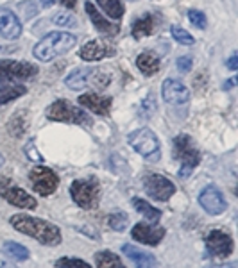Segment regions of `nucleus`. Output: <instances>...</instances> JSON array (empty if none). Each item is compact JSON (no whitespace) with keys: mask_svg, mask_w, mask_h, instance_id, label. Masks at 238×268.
<instances>
[{"mask_svg":"<svg viewBox=\"0 0 238 268\" xmlns=\"http://www.w3.org/2000/svg\"><path fill=\"white\" fill-rule=\"evenodd\" d=\"M9 223L13 229L25 236L40 242L45 247H57L61 243V231L59 227L52 222H47L43 218L27 217V215H13L9 218Z\"/></svg>","mask_w":238,"mask_h":268,"instance_id":"nucleus-1","label":"nucleus"},{"mask_svg":"<svg viewBox=\"0 0 238 268\" xmlns=\"http://www.w3.org/2000/svg\"><path fill=\"white\" fill-rule=\"evenodd\" d=\"M75 43H77V38L70 32H50L34 45L32 56L36 57L38 61L48 63L63 54H67L68 50H72Z\"/></svg>","mask_w":238,"mask_h":268,"instance_id":"nucleus-2","label":"nucleus"},{"mask_svg":"<svg viewBox=\"0 0 238 268\" xmlns=\"http://www.w3.org/2000/svg\"><path fill=\"white\" fill-rule=\"evenodd\" d=\"M174 157L177 161H181V168L177 174L181 179H188L193 168L201 163V154L195 149L193 139L187 134H179L174 138Z\"/></svg>","mask_w":238,"mask_h":268,"instance_id":"nucleus-3","label":"nucleus"},{"mask_svg":"<svg viewBox=\"0 0 238 268\" xmlns=\"http://www.w3.org/2000/svg\"><path fill=\"white\" fill-rule=\"evenodd\" d=\"M129 145L147 161L160 159L161 156L160 139H158L154 131H150L149 127L133 131V133L129 134Z\"/></svg>","mask_w":238,"mask_h":268,"instance_id":"nucleus-4","label":"nucleus"},{"mask_svg":"<svg viewBox=\"0 0 238 268\" xmlns=\"http://www.w3.org/2000/svg\"><path fill=\"white\" fill-rule=\"evenodd\" d=\"M70 197L72 201L83 209H94L98 201V182L95 177L90 179H75L70 184Z\"/></svg>","mask_w":238,"mask_h":268,"instance_id":"nucleus-5","label":"nucleus"},{"mask_svg":"<svg viewBox=\"0 0 238 268\" xmlns=\"http://www.w3.org/2000/svg\"><path fill=\"white\" fill-rule=\"evenodd\" d=\"M47 118L67 124H90L88 114L70 100H56L47 108Z\"/></svg>","mask_w":238,"mask_h":268,"instance_id":"nucleus-6","label":"nucleus"},{"mask_svg":"<svg viewBox=\"0 0 238 268\" xmlns=\"http://www.w3.org/2000/svg\"><path fill=\"white\" fill-rule=\"evenodd\" d=\"M143 190L154 201L167 202L174 193H176V184L168 177L160 176V174H147L143 177Z\"/></svg>","mask_w":238,"mask_h":268,"instance_id":"nucleus-7","label":"nucleus"},{"mask_svg":"<svg viewBox=\"0 0 238 268\" xmlns=\"http://www.w3.org/2000/svg\"><path fill=\"white\" fill-rule=\"evenodd\" d=\"M29 179H31L34 191H38V195L42 197L52 195L57 190V186H59L57 174L52 168H47V166H34L29 172Z\"/></svg>","mask_w":238,"mask_h":268,"instance_id":"nucleus-8","label":"nucleus"},{"mask_svg":"<svg viewBox=\"0 0 238 268\" xmlns=\"http://www.w3.org/2000/svg\"><path fill=\"white\" fill-rule=\"evenodd\" d=\"M206 243V250L215 258H229L233 254L235 242L228 232L220 231V229H212L204 238Z\"/></svg>","mask_w":238,"mask_h":268,"instance_id":"nucleus-9","label":"nucleus"},{"mask_svg":"<svg viewBox=\"0 0 238 268\" xmlns=\"http://www.w3.org/2000/svg\"><path fill=\"white\" fill-rule=\"evenodd\" d=\"M36 73L38 68L27 61H15V59H2L0 61V81L31 79Z\"/></svg>","mask_w":238,"mask_h":268,"instance_id":"nucleus-10","label":"nucleus"},{"mask_svg":"<svg viewBox=\"0 0 238 268\" xmlns=\"http://www.w3.org/2000/svg\"><path fill=\"white\" fill-rule=\"evenodd\" d=\"M0 197L7 201L9 204L16 207H22V209H36L38 207V202L36 199L27 193L25 190H22L20 186L16 184H7V182H2L0 184Z\"/></svg>","mask_w":238,"mask_h":268,"instance_id":"nucleus-11","label":"nucleus"},{"mask_svg":"<svg viewBox=\"0 0 238 268\" xmlns=\"http://www.w3.org/2000/svg\"><path fill=\"white\" fill-rule=\"evenodd\" d=\"M199 204L208 215H222L228 209V201L222 195V191L215 188V186H206L204 190L199 193Z\"/></svg>","mask_w":238,"mask_h":268,"instance_id":"nucleus-12","label":"nucleus"},{"mask_svg":"<svg viewBox=\"0 0 238 268\" xmlns=\"http://www.w3.org/2000/svg\"><path fill=\"white\" fill-rule=\"evenodd\" d=\"M167 231L165 227L156 225V223H147V222H140L136 223L131 231V236L133 240H136L138 243H143V245H150V247H156L158 243L165 238Z\"/></svg>","mask_w":238,"mask_h":268,"instance_id":"nucleus-13","label":"nucleus"},{"mask_svg":"<svg viewBox=\"0 0 238 268\" xmlns=\"http://www.w3.org/2000/svg\"><path fill=\"white\" fill-rule=\"evenodd\" d=\"M161 97L168 104H187L190 100V91L181 81L165 79L161 84Z\"/></svg>","mask_w":238,"mask_h":268,"instance_id":"nucleus-14","label":"nucleus"},{"mask_svg":"<svg viewBox=\"0 0 238 268\" xmlns=\"http://www.w3.org/2000/svg\"><path fill=\"white\" fill-rule=\"evenodd\" d=\"M115 50L109 45L102 43L100 40H90L86 45L81 46L79 50V57L86 63H94V61H100L106 56H113Z\"/></svg>","mask_w":238,"mask_h":268,"instance_id":"nucleus-15","label":"nucleus"},{"mask_svg":"<svg viewBox=\"0 0 238 268\" xmlns=\"http://www.w3.org/2000/svg\"><path fill=\"white\" fill-rule=\"evenodd\" d=\"M77 102L79 106H83V108L90 109L92 113L100 114V116H108L109 111H111V98L97 95V93H83L77 98Z\"/></svg>","mask_w":238,"mask_h":268,"instance_id":"nucleus-16","label":"nucleus"},{"mask_svg":"<svg viewBox=\"0 0 238 268\" xmlns=\"http://www.w3.org/2000/svg\"><path fill=\"white\" fill-rule=\"evenodd\" d=\"M122 252H124L125 258L131 259V263L135 265L136 268H158V259L150 252L142 250V248L135 247V245L124 243L122 245Z\"/></svg>","mask_w":238,"mask_h":268,"instance_id":"nucleus-17","label":"nucleus"},{"mask_svg":"<svg viewBox=\"0 0 238 268\" xmlns=\"http://www.w3.org/2000/svg\"><path fill=\"white\" fill-rule=\"evenodd\" d=\"M0 36L4 40H18L22 36V23L11 11H0Z\"/></svg>","mask_w":238,"mask_h":268,"instance_id":"nucleus-18","label":"nucleus"},{"mask_svg":"<svg viewBox=\"0 0 238 268\" xmlns=\"http://www.w3.org/2000/svg\"><path fill=\"white\" fill-rule=\"evenodd\" d=\"M84 9H86L90 20H92V23L95 25L97 31H100L102 34H109V36H115V34L119 32V25H113L109 20H106V18L95 9V5L92 4V2H86V4H84Z\"/></svg>","mask_w":238,"mask_h":268,"instance_id":"nucleus-19","label":"nucleus"},{"mask_svg":"<svg viewBox=\"0 0 238 268\" xmlns=\"http://www.w3.org/2000/svg\"><path fill=\"white\" fill-rule=\"evenodd\" d=\"M136 67L143 75H154L160 70V57L154 52H142L136 57Z\"/></svg>","mask_w":238,"mask_h":268,"instance_id":"nucleus-20","label":"nucleus"},{"mask_svg":"<svg viewBox=\"0 0 238 268\" xmlns=\"http://www.w3.org/2000/svg\"><path fill=\"white\" fill-rule=\"evenodd\" d=\"M131 204H133V207H135L136 211L140 213L145 220H149V222H152V223L158 222V220L161 218V215H163V213H161V209L154 207L152 204H149L147 201L140 199V197H135V199L131 201Z\"/></svg>","mask_w":238,"mask_h":268,"instance_id":"nucleus-21","label":"nucleus"},{"mask_svg":"<svg viewBox=\"0 0 238 268\" xmlns=\"http://www.w3.org/2000/svg\"><path fill=\"white\" fill-rule=\"evenodd\" d=\"M92 72V68L84 67V68H75L72 73H68L65 77V84L68 88L73 89V91H79L81 88H84L88 84V75Z\"/></svg>","mask_w":238,"mask_h":268,"instance_id":"nucleus-22","label":"nucleus"},{"mask_svg":"<svg viewBox=\"0 0 238 268\" xmlns=\"http://www.w3.org/2000/svg\"><path fill=\"white\" fill-rule=\"evenodd\" d=\"M27 127H29V118H27V111L25 109H20L13 114V118L7 122V131H9L13 136H22L25 133Z\"/></svg>","mask_w":238,"mask_h":268,"instance_id":"nucleus-23","label":"nucleus"},{"mask_svg":"<svg viewBox=\"0 0 238 268\" xmlns=\"http://www.w3.org/2000/svg\"><path fill=\"white\" fill-rule=\"evenodd\" d=\"M2 252L7 256V258L15 259V261H27L29 259V256H31V252H29V248L24 247L22 243L18 242H4V245H2Z\"/></svg>","mask_w":238,"mask_h":268,"instance_id":"nucleus-24","label":"nucleus"},{"mask_svg":"<svg viewBox=\"0 0 238 268\" xmlns=\"http://www.w3.org/2000/svg\"><path fill=\"white\" fill-rule=\"evenodd\" d=\"M154 32V18L152 15H143L142 18L133 22V36L140 40L143 36H150Z\"/></svg>","mask_w":238,"mask_h":268,"instance_id":"nucleus-25","label":"nucleus"},{"mask_svg":"<svg viewBox=\"0 0 238 268\" xmlns=\"http://www.w3.org/2000/svg\"><path fill=\"white\" fill-rule=\"evenodd\" d=\"M95 263H97V268H125L122 259L111 250H100L95 254Z\"/></svg>","mask_w":238,"mask_h":268,"instance_id":"nucleus-26","label":"nucleus"},{"mask_svg":"<svg viewBox=\"0 0 238 268\" xmlns=\"http://www.w3.org/2000/svg\"><path fill=\"white\" fill-rule=\"evenodd\" d=\"M109 83H111V72H108L106 68H92L88 75V84L98 89H104L108 88Z\"/></svg>","mask_w":238,"mask_h":268,"instance_id":"nucleus-27","label":"nucleus"},{"mask_svg":"<svg viewBox=\"0 0 238 268\" xmlns=\"http://www.w3.org/2000/svg\"><path fill=\"white\" fill-rule=\"evenodd\" d=\"M97 4L113 20H120L124 16V4L120 0H97Z\"/></svg>","mask_w":238,"mask_h":268,"instance_id":"nucleus-28","label":"nucleus"},{"mask_svg":"<svg viewBox=\"0 0 238 268\" xmlns=\"http://www.w3.org/2000/svg\"><path fill=\"white\" fill-rule=\"evenodd\" d=\"M25 93H27V88H24L20 84H15V86H0V106L15 100V98H20L22 95H25Z\"/></svg>","mask_w":238,"mask_h":268,"instance_id":"nucleus-29","label":"nucleus"},{"mask_svg":"<svg viewBox=\"0 0 238 268\" xmlns=\"http://www.w3.org/2000/svg\"><path fill=\"white\" fill-rule=\"evenodd\" d=\"M108 225L117 232H122L127 229L129 225V217L122 211H117V213H111L108 217Z\"/></svg>","mask_w":238,"mask_h":268,"instance_id":"nucleus-30","label":"nucleus"},{"mask_svg":"<svg viewBox=\"0 0 238 268\" xmlns=\"http://www.w3.org/2000/svg\"><path fill=\"white\" fill-rule=\"evenodd\" d=\"M170 34H172V38H174V40H176L177 43H181V45H185V46L195 45V38L191 36V34L187 31V29H183V27L172 25L170 27Z\"/></svg>","mask_w":238,"mask_h":268,"instance_id":"nucleus-31","label":"nucleus"},{"mask_svg":"<svg viewBox=\"0 0 238 268\" xmlns=\"http://www.w3.org/2000/svg\"><path fill=\"white\" fill-rule=\"evenodd\" d=\"M57 268H94L81 258H59L56 261Z\"/></svg>","mask_w":238,"mask_h":268,"instance_id":"nucleus-32","label":"nucleus"},{"mask_svg":"<svg viewBox=\"0 0 238 268\" xmlns=\"http://www.w3.org/2000/svg\"><path fill=\"white\" fill-rule=\"evenodd\" d=\"M188 20H190L191 25L197 27V29H201V31H204V29L208 27V18L202 11L190 9L188 11Z\"/></svg>","mask_w":238,"mask_h":268,"instance_id":"nucleus-33","label":"nucleus"},{"mask_svg":"<svg viewBox=\"0 0 238 268\" xmlns=\"http://www.w3.org/2000/svg\"><path fill=\"white\" fill-rule=\"evenodd\" d=\"M52 22L59 27H75L77 25V20H75L72 15H68L67 11H59V13H56V16L52 18Z\"/></svg>","mask_w":238,"mask_h":268,"instance_id":"nucleus-34","label":"nucleus"},{"mask_svg":"<svg viewBox=\"0 0 238 268\" xmlns=\"http://www.w3.org/2000/svg\"><path fill=\"white\" fill-rule=\"evenodd\" d=\"M24 152H25V156L29 157L31 161H34V163H43V156L38 152L36 145H34V139H29L25 145V149H24Z\"/></svg>","mask_w":238,"mask_h":268,"instance_id":"nucleus-35","label":"nucleus"},{"mask_svg":"<svg viewBox=\"0 0 238 268\" xmlns=\"http://www.w3.org/2000/svg\"><path fill=\"white\" fill-rule=\"evenodd\" d=\"M176 67H177V70H179L181 73H188L191 70V67H193V59H191V56L177 57Z\"/></svg>","mask_w":238,"mask_h":268,"instance_id":"nucleus-36","label":"nucleus"},{"mask_svg":"<svg viewBox=\"0 0 238 268\" xmlns=\"http://www.w3.org/2000/svg\"><path fill=\"white\" fill-rule=\"evenodd\" d=\"M226 67H228L229 70L237 72V70H238V54H233V56L229 57L228 63H226Z\"/></svg>","mask_w":238,"mask_h":268,"instance_id":"nucleus-37","label":"nucleus"},{"mask_svg":"<svg viewBox=\"0 0 238 268\" xmlns=\"http://www.w3.org/2000/svg\"><path fill=\"white\" fill-rule=\"evenodd\" d=\"M235 84H237V77L229 79V81H226V83L222 84V89H226V91H229V89L235 88Z\"/></svg>","mask_w":238,"mask_h":268,"instance_id":"nucleus-38","label":"nucleus"},{"mask_svg":"<svg viewBox=\"0 0 238 268\" xmlns=\"http://www.w3.org/2000/svg\"><path fill=\"white\" fill-rule=\"evenodd\" d=\"M204 268H237L233 263H224V265H206Z\"/></svg>","mask_w":238,"mask_h":268,"instance_id":"nucleus-39","label":"nucleus"},{"mask_svg":"<svg viewBox=\"0 0 238 268\" xmlns=\"http://www.w3.org/2000/svg\"><path fill=\"white\" fill-rule=\"evenodd\" d=\"M59 0H40V4H42V7H52L54 4H57Z\"/></svg>","mask_w":238,"mask_h":268,"instance_id":"nucleus-40","label":"nucleus"},{"mask_svg":"<svg viewBox=\"0 0 238 268\" xmlns=\"http://www.w3.org/2000/svg\"><path fill=\"white\" fill-rule=\"evenodd\" d=\"M59 2H61V4L65 5V7L72 9V7H75V2H77V0H59Z\"/></svg>","mask_w":238,"mask_h":268,"instance_id":"nucleus-41","label":"nucleus"},{"mask_svg":"<svg viewBox=\"0 0 238 268\" xmlns=\"http://www.w3.org/2000/svg\"><path fill=\"white\" fill-rule=\"evenodd\" d=\"M0 268H18V267L13 265V263H9V261H2V263H0Z\"/></svg>","mask_w":238,"mask_h":268,"instance_id":"nucleus-42","label":"nucleus"},{"mask_svg":"<svg viewBox=\"0 0 238 268\" xmlns=\"http://www.w3.org/2000/svg\"><path fill=\"white\" fill-rule=\"evenodd\" d=\"M4 156H2V154H0V168H2V165H4Z\"/></svg>","mask_w":238,"mask_h":268,"instance_id":"nucleus-43","label":"nucleus"},{"mask_svg":"<svg viewBox=\"0 0 238 268\" xmlns=\"http://www.w3.org/2000/svg\"><path fill=\"white\" fill-rule=\"evenodd\" d=\"M129 2H135V0H129Z\"/></svg>","mask_w":238,"mask_h":268,"instance_id":"nucleus-44","label":"nucleus"}]
</instances>
